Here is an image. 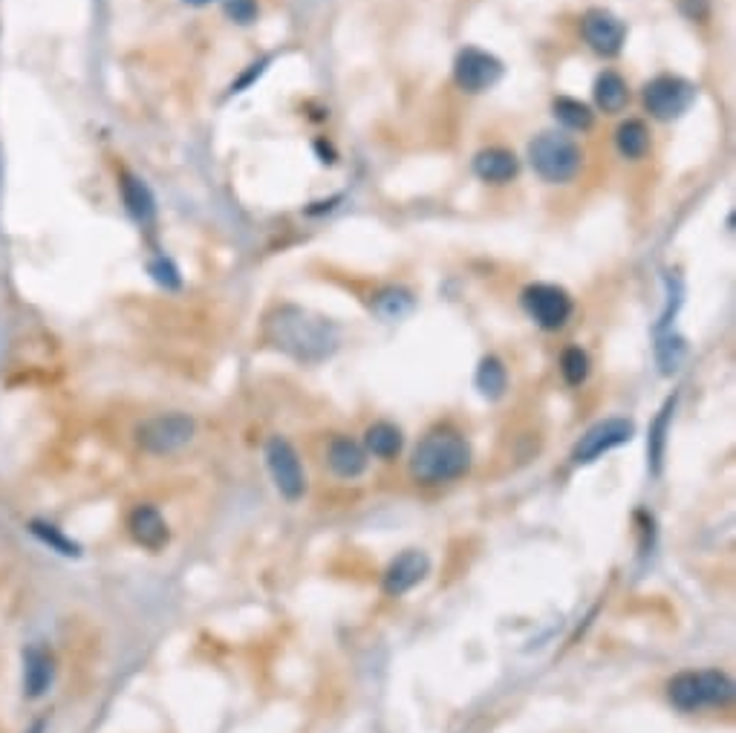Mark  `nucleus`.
Here are the masks:
<instances>
[{
  "label": "nucleus",
  "mask_w": 736,
  "mask_h": 733,
  "mask_svg": "<svg viewBox=\"0 0 736 733\" xmlns=\"http://www.w3.org/2000/svg\"><path fill=\"white\" fill-rule=\"evenodd\" d=\"M471 468V448L454 430H431L410 456V474L422 485H442L465 477Z\"/></svg>",
  "instance_id": "obj_2"
},
{
  "label": "nucleus",
  "mask_w": 736,
  "mask_h": 733,
  "mask_svg": "<svg viewBox=\"0 0 736 733\" xmlns=\"http://www.w3.org/2000/svg\"><path fill=\"white\" fill-rule=\"evenodd\" d=\"M266 338L280 353L304 364H321L338 350V327L301 306H280L266 318Z\"/></svg>",
  "instance_id": "obj_1"
},
{
  "label": "nucleus",
  "mask_w": 736,
  "mask_h": 733,
  "mask_svg": "<svg viewBox=\"0 0 736 733\" xmlns=\"http://www.w3.org/2000/svg\"><path fill=\"white\" fill-rule=\"evenodd\" d=\"M615 145H618L621 156L641 159V156H647V151H650V130H647L644 122H638V119H627L624 125L615 130Z\"/></svg>",
  "instance_id": "obj_20"
},
{
  "label": "nucleus",
  "mask_w": 736,
  "mask_h": 733,
  "mask_svg": "<svg viewBox=\"0 0 736 733\" xmlns=\"http://www.w3.org/2000/svg\"><path fill=\"white\" fill-rule=\"evenodd\" d=\"M673 410H676V399H667V405L659 410L656 422L650 425V442H647V451H650V468H653V474H659L661 462H664V448H667V430H670V419H673Z\"/></svg>",
  "instance_id": "obj_22"
},
{
  "label": "nucleus",
  "mask_w": 736,
  "mask_h": 733,
  "mask_svg": "<svg viewBox=\"0 0 736 733\" xmlns=\"http://www.w3.org/2000/svg\"><path fill=\"white\" fill-rule=\"evenodd\" d=\"M696 102V87L682 76H659L644 87V107L653 119L673 122Z\"/></svg>",
  "instance_id": "obj_6"
},
{
  "label": "nucleus",
  "mask_w": 736,
  "mask_h": 733,
  "mask_svg": "<svg viewBox=\"0 0 736 733\" xmlns=\"http://www.w3.org/2000/svg\"><path fill=\"white\" fill-rule=\"evenodd\" d=\"M584 38L586 44L598 55H618L624 50V41H627V26L618 15H612L610 9H589L584 15Z\"/></svg>",
  "instance_id": "obj_11"
},
{
  "label": "nucleus",
  "mask_w": 736,
  "mask_h": 733,
  "mask_svg": "<svg viewBox=\"0 0 736 733\" xmlns=\"http://www.w3.org/2000/svg\"><path fill=\"white\" fill-rule=\"evenodd\" d=\"M592 96H595V104L604 113H621L627 107V102H630V87H627V81L618 76L615 70H604L601 76L595 78Z\"/></svg>",
  "instance_id": "obj_18"
},
{
  "label": "nucleus",
  "mask_w": 736,
  "mask_h": 733,
  "mask_svg": "<svg viewBox=\"0 0 736 733\" xmlns=\"http://www.w3.org/2000/svg\"><path fill=\"white\" fill-rule=\"evenodd\" d=\"M529 162H532L537 177L560 185V182H569V179L578 177L584 153L566 133L546 130V133L534 136L529 142Z\"/></svg>",
  "instance_id": "obj_4"
},
{
  "label": "nucleus",
  "mask_w": 736,
  "mask_h": 733,
  "mask_svg": "<svg viewBox=\"0 0 736 733\" xmlns=\"http://www.w3.org/2000/svg\"><path fill=\"white\" fill-rule=\"evenodd\" d=\"M127 531H130V537H133L142 549H148V552L165 549L168 540H171V529H168L162 511L156 506H148V503H142V506H136L130 511V517H127Z\"/></svg>",
  "instance_id": "obj_13"
},
{
  "label": "nucleus",
  "mask_w": 736,
  "mask_h": 733,
  "mask_svg": "<svg viewBox=\"0 0 736 733\" xmlns=\"http://www.w3.org/2000/svg\"><path fill=\"white\" fill-rule=\"evenodd\" d=\"M402 430L396 428V425H390V422H376V425H370L367 433H364V451H370L373 456H379V459H393V456H399L402 451Z\"/></svg>",
  "instance_id": "obj_19"
},
{
  "label": "nucleus",
  "mask_w": 736,
  "mask_h": 733,
  "mask_svg": "<svg viewBox=\"0 0 736 733\" xmlns=\"http://www.w3.org/2000/svg\"><path fill=\"white\" fill-rule=\"evenodd\" d=\"M667 696L673 708L682 713H696L702 708H722L734 696V682L722 670H687L667 684Z\"/></svg>",
  "instance_id": "obj_3"
},
{
  "label": "nucleus",
  "mask_w": 736,
  "mask_h": 733,
  "mask_svg": "<svg viewBox=\"0 0 736 733\" xmlns=\"http://www.w3.org/2000/svg\"><path fill=\"white\" fill-rule=\"evenodd\" d=\"M503 73H506L503 61L480 47H465L454 58V81L459 84V90L474 93V96L491 90L503 78Z\"/></svg>",
  "instance_id": "obj_9"
},
{
  "label": "nucleus",
  "mask_w": 736,
  "mask_h": 733,
  "mask_svg": "<svg viewBox=\"0 0 736 733\" xmlns=\"http://www.w3.org/2000/svg\"><path fill=\"white\" fill-rule=\"evenodd\" d=\"M656 355H659V364H661V373H676L679 370V364L685 361V355H687V347H685V341L682 338H664L659 344V350H656Z\"/></svg>",
  "instance_id": "obj_27"
},
{
  "label": "nucleus",
  "mask_w": 736,
  "mask_h": 733,
  "mask_svg": "<svg viewBox=\"0 0 736 733\" xmlns=\"http://www.w3.org/2000/svg\"><path fill=\"white\" fill-rule=\"evenodd\" d=\"M119 191H122V203H125L127 214L136 223H151L153 214H156V200H153L151 188L145 185V179L133 177L125 171L122 182H119Z\"/></svg>",
  "instance_id": "obj_17"
},
{
  "label": "nucleus",
  "mask_w": 736,
  "mask_h": 733,
  "mask_svg": "<svg viewBox=\"0 0 736 733\" xmlns=\"http://www.w3.org/2000/svg\"><path fill=\"white\" fill-rule=\"evenodd\" d=\"M633 433L635 425L630 419H604V422H598L595 428H589L578 439V445L572 448V462L575 465H589L598 456L610 454L615 448L627 445L633 439Z\"/></svg>",
  "instance_id": "obj_10"
},
{
  "label": "nucleus",
  "mask_w": 736,
  "mask_h": 733,
  "mask_svg": "<svg viewBox=\"0 0 736 733\" xmlns=\"http://www.w3.org/2000/svg\"><path fill=\"white\" fill-rule=\"evenodd\" d=\"M188 6H205V3H211V0H185Z\"/></svg>",
  "instance_id": "obj_30"
},
{
  "label": "nucleus",
  "mask_w": 736,
  "mask_h": 733,
  "mask_svg": "<svg viewBox=\"0 0 736 733\" xmlns=\"http://www.w3.org/2000/svg\"><path fill=\"white\" fill-rule=\"evenodd\" d=\"M552 110H555V116H558L560 125H566L569 130H589L592 122H595V113H592L584 102L569 99V96H560V99H555Z\"/></svg>",
  "instance_id": "obj_24"
},
{
  "label": "nucleus",
  "mask_w": 736,
  "mask_h": 733,
  "mask_svg": "<svg viewBox=\"0 0 736 733\" xmlns=\"http://www.w3.org/2000/svg\"><path fill=\"white\" fill-rule=\"evenodd\" d=\"M474 384H477V390L483 393L485 399H500L508 387V373H506V367H503V361H500V358H494V355L483 358V361H480V367H477Z\"/></svg>",
  "instance_id": "obj_21"
},
{
  "label": "nucleus",
  "mask_w": 736,
  "mask_h": 733,
  "mask_svg": "<svg viewBox=\"0 0 736 733\" xmlns=\"http://www.w3.org/2000/svg\"><path fill=\"white\" fill-rule=\"evenodd\" d=\"M55 682V658L47 647L41 644H29L24 650V687L26 699H41Z\"/></svg>",
  "instance_id": "obj_14"
},
{
  "label": "nucleus",
  "mask_w": 736,
  "mask_h": 733,
  "mask_svg": "<svg viewBox=\"0 0 736 733\" xmlns=\"http://www.w3.org/2000/svg\"><path fill=\"white\" fill-rule=\"evenodd\" d=\"M266 468L272 474V482L280 491L283 500L298 503L306 494V474L301 465V456L292 448V442H286L283 436H272L266 442Z\"/></svg>",
  "instance_id": "obj_7"
},
{
  "label": "nucleus",
  "mask_w": 736,
  "mask_h": 733,
  "mask_svg": "<svg viewBox=\"0 0 736 733\" xmlns=\"http://www.w3.org/2000/svg\"><path fill=\"white\" fill-rule=\"evenodd\" d=\"M410 295L402 292V289H387V292H381L379 301H376V312H379L381 318H387V321H396V318H402L405 312H410Z\"/></svg>",
  "instance_id": "obj_26"
},
{
  "label": "nucleus",
  "mask_w": 736,
  "mask_h": 733,
  "mask_svg": "<svg viewBox=\"0 0 736 733\" xmlns=\"http://www.w3.org/2000/svg\"><path fill=\"white\" fill-rule=\"evenodd\" d=\"M327 462L341 480H356L367 471V451L350 436H335L327 448Z\"/></svg>",
  "instance_id": "obj_15"
},
{
  "label": "nucleus",
  "mask_w": 736,
  "mask_h": 733,
  "mask_svg": "<svg viewBox=\"0 0 736 733\" xmlns=\"http://www.w3.org/2000/svg\"><path fill=\"white\" fill-rule=\"evenodd\" d=\"M428 572H431L428 555L419 552V549H407V552H402V555L387 566V572L381 578V589L390 598H402L413 586H419V583L425 581Z\"/></svg>",
  "instance_id": "obj_12"
},
{
  "label": "nucleus",
  "mask_w": 736,
  "mask_h": 733,
  "mask_svg": "<svg viewBox=\"0 0 736 733\" xmlns=\"http://www.w3.org/2000/svg\"><path fill=\"white\" fill-rule=\"evenodd\" d=\"M148 272L153 275V280L156 283H162L165 289H179V272H177V266L171 263V260H165V257H159V260H153L151 266H148Z\"/></svg>",
  "instance_id": "obj_29"
},
{
  "label": "nucleus",
  "mask_w": 736,
  "mask_h": 733,
  "mask_svg": "<svg viewBox=\"0 0 736 733\" xmlns=\"http://www.w3.org/2000/svg\"><path fill=\"white\" fill-rule=\"evenodd\" d=\"M223 9H226V15H229L234 24L240 26H249L257 21V0H226L223 3Z\"/></svg>",
  "instance_id": "obj_28"
},
{
  "label": "nucleus",
  "mask_w": 736,
  "mask_h": 733,
  "mask_svg": "<svg viewBox=\"0 0 736 733\" xmlns=\"http://www.w3.org/2000/svg\"><path fill=\"white\" fill-rule=\"evenodd\" d=\"M474 174L491 185H506L520 174V159L506 148H485L474 156Z\"/></svg>",
  "instance_id": "obj_16"
},
{
  "label": "nucleus",
  "mask_w": 736,
  "mask_h": 733,
  "mask_svg": "<svg viewBox=\"0 0 736 733\" xmlns=\"http://www.w3.org/2000/svg\"><path fill=\"white\" fill-rule=\"evenodd\" d=\"M197 433V425L185 413H156L136 425V445L153 456H171L182 451Z\"/></svg>",
  "instance_id": "obj_5"
},
{
  "label": "nucleus",
  "mask_w": 736,
  "mask_h": 733,
  "mask_svg": "<svg viewBox=\"0 0 736 733\" xmlns=\"http://www.w3.org/2000/svg\"><path fill=\"white\" fill-rule=\"evenodd\" d=\"M520 301H523L526 315L543 329H560L572 318V309H575L569 292L555 286V283H532V286H526Z\"/></svg>",
  "instance_id": "obj_8"
},
{
  "label": "nucleus",
  "mask_w": 736,
  "mask_h": 733,
  "mask_svg": "<svg viewBox=\"0 0 736 733\" xmlns=\"http://www.w3.org/2000/svg\"><path fill=\"white\" fill-rule=\"evenodd\" d=\"M29 531H32L44 546H50L52 552H58V555L64 557L81 555V546H78L76 540H70L64 531L58 529V526H52V523H47V520H32V523H29Z\"/></svg>",
  "instance_id": "obj_23"
},
{
  "label": "nucleus",
  "mask_w": 736,
  "mask_h": 733,
  "mask_svg": "<svg viewBox=\"0 0 736 733\" xmlns=\"http://www.w3.org/2000/svg\"><path fill=\"white\" fill-rule=\"evenodd\" d=\"M589 355L581 350V347H566L563 355H560V373H563V379L566 384H572V387H581L589 376Z\"/></svg>",
  "instance_id": "obj_25"
}]
</instances>
